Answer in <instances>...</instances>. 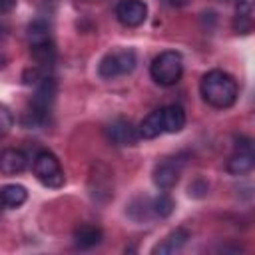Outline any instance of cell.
Here are the masks:
<instances>
[{"label":"cell","mask_w":255,"mask_h":255,"mask_svg":"<svg viewBox=\"0 0 255 255\" xmlns=\"http://www.w3.org/2000/svg\"><path fill=\"white\" fill-rule=\"evenodd\" d=\"M251 4L247 0H243L241 4H237V12L233 18V30L237 34H249L251 32Z\"/></svg>","instance_id":"cell-17"},{"label":"cell","mask_w":255,"mask_h":255,"mask_svg":"<svg viewBox=\"0 0 255 255\" xmlns=\"http://www.w3.org/2000/svg\"><path fill=\"white\" fill-rule=\"evenodd\" d=\"M149 74H151L153 82H157L159 86H175L183 74L181 54L173 52V50L161 52L159 56L153 58V62L149 66Z\"/></svg>","instance_id":"cell-3"},{"label":"cell","mask_w":255,"mask_h":255,"mask_svg":"<svg viewBox=\"0 0 255 255\" xmlns=\"http://www.w3.org/2000/svg\"><path fill=\"white\" fill-rule=\"evenodd\" d=\"M14 126V116L6 106H0V137L6 135Z\"/></svg>","instance_id":"cell-21"},{"label":"cell","mask_w":255,"mask_h":255,"mask_svg":"<svg viewBox=\"0 0 255 255\" xmlns=\"http://www.w3.org/2000/svg\"><path fill=\"white\" fill-rule=\"evenodd\" d=\"M255 163V153H253V141L245 135L235 137L233 153L227 159V171L233 175H243L253 169Z\"/></svg>","instance_id":"cell-6"},{"label":"cell","mask_w":255,"mask_h":255,"mask_svg":"<svg viewBox=\"0 0 255 255\" xmlns=\"http://www.w3.org/2000/svg\"><path fill=\"white\" fill-rule=\"evenodd\" d=\"M30 56L36 62V66H40L44 70H48L50 66H54V62H56V46H54L52 38L30 44Z\"/></svg>","instance_id":"cell-11"},{"label":"cell","mask_w":255,"mask_h":255,"mask_svg":"<svg viewBox=\"0 0 255 255\" xmlns=\"http://www.w3.org/2000/svg\"><path fill=\"white\" fill-rule=\"evenodd\" d=\"M159 133H163V124H161V110L151 112L149 116L143 118V122L137 128V135L141 139H153Z\"/></svg>","instance_id":"cell-16"},{"label":"cell","mask_w":255,"mask_h":255,"mask_svg":"<svg viewBox=\"0 0 255 255\" xmlns=\"http://www.w3.org/2000/svg\"><path fill=\"white\" fill-rule=\"evenodd\" d=\"M118 20L128 28H137L147 18V6L141 0H120L116 4Z\"/></svg>","instance_id":"cell-7"},{"label":"cell","mask_w":255,"mask_h":255,"mask_svg":"<svg viewBox=\"0 0 255 255\" xmlns=\"http://www.w3.org/2000/svg\"><path fill=\"white\" fill-rule=\"evenodd\" d=\"M0 38H2V32H0Z\"/></svg>","instance_id":"cell-24"},{"label":"cell","mask_w":255,"mask_h":255,"mask_svg":"<svg viewBox=\"0 0 255 255\" xmlns=\"http://www.w3.org/2000/svg\"><path fill=\"white\" fill-rule=\"evenodd\" d=\"M199 92H201V98L211 108L225 110V108H231L235 104L239 88H237V82L231 74H227L223 70H211L201 78Z\"/></svg>","instance_id":"cell-1"},{"label":"cell","mask_w":255,"mask_h":255,"mask_svg":"<svg viewBox=\"0 0 255 255\" xmlns=\"http://www.w3.org/2000/svg\"><path fill=\"white\" fill-rule=\"evenodd\" d=\"M181 167L183 163L179 159H163L153 167V183L155 187H159L161 191H167L171 187H175V183L179 181L181 175Z\"/></svg>","instance_id":"cell-8"},{"label":"cell","mask_w":255,"mask_h":255,"mask_svg":"<svg viewBox=\"0 0 255 255\" xmlns=\"http://www.w3.org/2000/svg\"><path fill=\"white\" fill-rule=\"evenodd\" d=\"M28 157L20 149H4L0 153V173L4 175H16L26 169Z\"/></svg>","instance_id":"cell-10"},{"label":"cell","mask_w":255,"mask_h":255,"mask_svg":"<svg viewBox=\"0 0 255 255\" xmlns=\"http://www.w3.org/2000/svg\"><path fill=\"white\" fill-rule=\"evenodd\" d=\"M104 239V233L98 225H92V223H84V225H78L74 229V243L80 247V249H90V247H96L100 245Z\"/></svg>","instance_id":"cell-12"},{"label":"cell","mask_w":255,"mask_h":255,"mask_svg":"<svg viewBox=\"0 0 255 255\" xmlns=\"http://www.w3.org/2000/svg\"><path fill=\"white\" fill-rule=\"evenodd\" d=\"M34 175L42 185L52 187V189H58L66 183V175L60 165V159L52 151H46V149L34 157Z\"/></svg>","instance_id":"cell-5"},{"label":"cell","mask_w":255,"mask_h":255,"mask_svg":"<svg viewBox=\"0 0 255 255\" xmlns=\"http://www.w3.org/2000/svg\"><path fill=\"white\" fill-rule=\"evenodd\" d=\"M169 6H183V4H187V0H165Z\"/></svg>","instance_id":"cell-23"},{"label":"cell","mask_w":255,"mask_h":255,"mask_svg":"<svg viewBox=\"0 0 255 255\" xmlns=\"http://www.w3.org/2000/svg\"><path fill=\"white\" fill-rule=\"evenodd\" d=\"M44 78H46V70L40 68V66H36V64L30 66V68H26L24 74H22V82H24L26 86H36V84H40Z\"/></svg>","instance_id":"cell-20"},{"label":"cell","mask_w":255,"mask_h":255,"mask_svg":"<svg viewBox=\"0 0 255 255\" xmlns=\"http://www.w3.org/2000/svg\"><path fill=\"white\" fill-rule=\"evenodd\" d=\"M56 94H58V84L54 78L46 76L40 84H36V92L30 100V108L26 112V126H40L48 120L50 116V110L54 106V100H56Z\"/></svg>","instance_id":"cell-2"},{"label":"cell","mask_w":255,"mask_h":255,"mask_svg":"<svg viewBox=\"0 0 255 255\" xmlns=\"http://www.w3.org/2000/svg\"><path fill=\"white\" fill-rule=\"evenodd\" d=\"M135 64H137V58H135V52L133 50H129V48L114 50V52L106 54L100 60L98 74L104 80H114V78L131 74L135 70Z\"/></svg>","instance_id":"cell-4"},{"label":"cell","mask_w":255,"mask_h":255,"mask_svg":"<svg viewBox=\"0 0 255 255\" xmlns=\"http://www.w3.org/2000/svg\"><path fill=\"white\" fill-rule=\"evenodd\" d=\"M106 135L114 145H135L139 135H137V128H133V124L129 120H114L108 128H106Z\"/></svg>","instance_id":"cell-9"},{"label":"cell","mask_w":255,"mask_h":255,"mask_svg":"<svg viewBox=\"0 0 255 255\" xmlns=\"http://www.w3.org/2000/svg\"><path fill=\"white\" fill-rule=\"evenodd\" d=\"M187 239H189V231L183 229V227H177V229H173L171 233H167V235L161 239V243H157V245L153 247V253H159V255L175 253V251H179V249L187 243Z\"/></svg>","instance_id":"cell-14"},{"label":"cell","mask_w":255,"mask_h":255,"mask_svg":"<svg viewBox=\"0 0 255 255\" xmlns=\"http://www.w3.org/2000/svg\"><path fill=\"white\" fill-rule=\"evenodd\" d=\"M26 199H28V191H26L24 185L10 183V185L0 187V205H4V207H8V209L20 207Z\"/></svg>","instance_id":"cell-15"},{"label":"cell","mask_w":255,"mask_h":255,"mask_svg":"<svg viewBox=\"0 0 255 255\" xmlns=\"http://www.w3.org/2000/svg\"><path fill=\"white\" fill-rule=\"evenodd\" d=\"M173 207H175V203H173V199H171L167 193H159V195L151 201V213L157 215V217H167V215H171Z\"/></svg>","instance_id":"cell-18"},{"label":"cell","mask_w":255,"mask_h":255,"mask_svg":"<svg viewBox=\"0 0 255 255\" xmlns=\"http://www.w3.org/2000/svg\"><path fill=\"white\" fill-rule=\"evenodd\" d=\"M16 2H18V0H0V14L10 12V10L16 6Z\"/></svg>","instance_id":"cell-22"},{"label":"cell","mask_w":255,"mask_h":255,"mask_svg":"<svg viewBox=\"0 0 255 255\" xmlns=\"http://www.w3.org/2000/svg\"><path fill=\"white\" fill-rule=\"evenodd\" d=\"M161 124H163V131L167 133H179L185 128V112L181 106H165L161 108Z\"/></svg>","instance_id":"cell-13"},{"label":"cell","mask_w":255,"mask_h":255,"mask_svg":"<svg viewBox=\"0 0 255 255\" xmlns=\"http://www.w3.org/2000/svg\"><path fill=\"white\" fill-rule=\"evenodd\" d=\"M28 38H30V44L34 42H42V40H50V28L46 22L42 20H36L28 26Z\"/></svg>","instance_id":"cell-19"}]
</instances>
